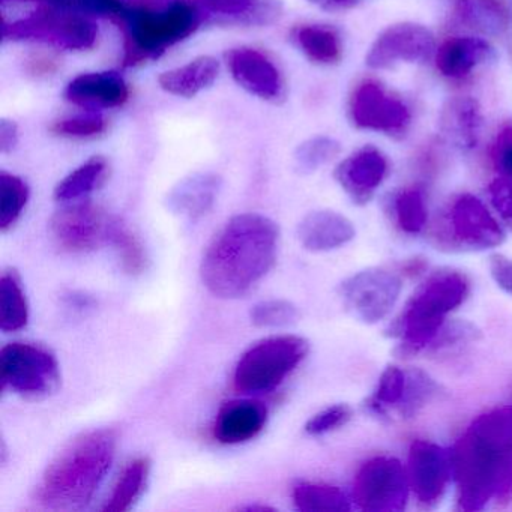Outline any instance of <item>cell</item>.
<instances>
[{"label":"cell","instance_id":"8d00e7d4","mask_svg":"<svg viewBox=\"0 0 512 512\" xmlns=\"http://www.w3.org/2000/svg\"><path fill=\"white\" fill-rule=\"evenodd\" d=\"M341 152V145L337 140L328 136H317L308 139L298 146L293 155L296 170L302 175H310L325 164L331 163Z\"/></svg>","mask_w":512,"mask_h":512},{"label":"cell","instance_id":"e0dca14e","mask_svg":"<svg viewBox=\"0 0 512 512\" xmlns=\"http://www.w3.org/2000/svg\"><path fill=\"white\" fill-rule=\"evenodd\" d=\"M389 164L382 151L364 146L341 161L335 179L356 205H367L388 175Z\"/></svg>","mask_w":512,"mask_h":512},{"label":"cell","instance_id":"9c48e42d","mask_svg":"<svg viewBox=\"0 0 512 512\" xmlns=\"http://www.w3.org/2000/svg\"><path fill=\"white\" fill-rule=\"evenodd\" d=\"M410 484L406 467L380 455L362 464L353 482V500L364 511L395 512L406 506Z\"/></svg>","mask_w":512,"mask_h":512},{"label":"cell","instance_id":"44dd1931","mask_svg":"<svg viewBox=\"0 0 512 512\" xmlns=\"http://www.w3.org/2000/svg\"><path fill=\"white\" fill-rule=\"evenodd\" d=\"M220 190V176L215 173H194L169 191L166 206L176 217L199 220L214 208Z\"/></svg>","mask_w":512,"mask_h":512},{"label":"cell","instance_id":"d4e9b609","mask_svg":"<svg viewBox=\"0 0 512 512\" xmlns=\"http://www.w3.org/2000/svg\"><path fill=\"white\" fill-rule=\"evenodd\" d=\"M220 73V64L211 56L194 59L176 70L166 71L158 77L163 91L176 97L193 98L214 85Z\"/></svg>","mask_w":512,"mask_h":512},{"label":"cell","instance_id":"8992f818","mask_svg":"<svg viewBox=\"0 0 512 512\" xmlns=\"http://www.w3.org/2000/svg\"><path fill=\"white\" fill-rule=\"evenodd\" d=\"M310 343L299 335H275L251 346L236 364L233 386L244 394L272 391L307 358Z\"/></svg>","mask_w":512,"mask_h":512},{"label":"cell","instance_id":"7c38bea8","mask_svg":"<svg viewBox=\"0 0 512 512\" xmlns=\"http://www.w3.org/2000/svg\"><path fill=\"white\" fill-rule=\"evenodd\" d=\"M349 113L353 124L361 130L388 136H404L412 124V112L407 104L373 80L362 82L353 91Z\"/></svg>","mask_w":512,"mask_h":512},{"label":"cell","instance_id":"d6986e66","mask_svg":"<svg viewBox=\"0 0 512 512\" xmlns=\"http://www.w3.org/2000/svg\"><path fill=\"white\" fill-rule=\"evenodd\" d=\"M266 422L268 409L260 401H229L218 410L214 436L223 445H239L259 436Z\"/></svg>","mask_w":512,"mask_h":512},{"label":"cell","instance_id":"d590c367","mask_svg":"<svg viewBox=\"0 0 512 512\" xmlns=\"http://www.w3.org/2000/svg\"><path fill=\"white\" fill-rule=\"evenodd\" d=\"M395 220L398 227L409 235H418L427 224L428 212L425 197L419 188H406L394 197Z\"/></svg>","mask_w":512,"mask_h":512},{"label":"cell","instance_id":"f546056e","mask_svg":"<svg viewBox=\"0 0 512 512\" xmlns=\"http://www.w3.org/2000/svg\"><path fill=\"white\" fill-rule=\"evenodd\" d=\"M107 173H109V164L104 158H91L59 182L58 187L55 188V199L62 203L82 200L104 184Z\"/></svg>","mask_w":512,"mask_h":512},{"label":"cell","instance_id":"5bb4252c","mask_svg":"<svg viewBox=\"0 0 512 512\" xmlns=\"http://www.w3.org/2000/svg\"><path fill=\"white\" fill-rule=\"evenodd\" d=\"M406 469L410 490L425 506H436L454 479L451 451L430 440H413Z\"/></svg>","mask_w":512,"mask_h":512},{"label":"cell","instance_id":"2e32d148","mask_svg":"<svg viewBox=\"0 0 512 512\" xmlns=\"http://www.w3.org/2000/svg\"><path fill=\"white\" fill-rule=\"evenodd\" d=\"M226 62L233 80L248 94L269 103H280L286 98V82L280 70L259 50L247 47L230 50Z\"/></svg>","mask_w":512,"mask_h":512},{"label":"cell","instance_id":"ffe728a7","mask_svg":"<svg viewBox=\"0 0 512 512\" xmlns=\"http://www.w3.org/2000/svg\"><path fill=\"white\" fill-rule=\"evenodd\" d=\"M356 230L349 218L340 212L320 209L302 218L298 226V239L305 250L326 253L344 247L355 238Z\"/></svg>","mask_w":512,"mask_h":512},{"label":"cell","instance_id":"b9f144b4","mask_svg":"<svg viewBox=\"0 0 512 512\" xmlns=\"http://www.w3.org/2000/svg\"><path fill=\"white\" fill-rule=\"evenodd\" d=\"M491 158L500 178L512 182V125H506L497 134Z\"/></svg>","mask_w":512,"mask_h":512},{"label":"cell","instance_id":"d6a6232c","mask_svg":"<svg viewBox=\"0 0 512 512\" xmlns=\"http://www.w3.org/2000/svg\"><path fill=\"white\" fill-rule=\"evenodd\" d=\"M28 184L20 176L0 173V230L7 233L20 220L29 202Z\"/></svg>","mask_w":512,"mask_h":512},{"label":"cell","instance_id":"ab89813d","mask_svg":"<svg viewBox=\"0 0 512 512\" xmlns=\"http://www.w3.org/2000/svg\"><path fill=\"white\" fill-rule=\"evenodd\" d=\"M352 416V407L347 404H334L311 416L305 424V433L310 436H323L344 427Z\"/></svg>","mask_w":512,"mask_h":512},{"label":"cell","instance_id":"ac0fdd59","mask_svg":"<svg viewBox=\"0 0 512 512\" xmlns=\"http://www.w3.org/2000/svg\"><path fill=\"white\" fill-rule=\"evenodd\" d=\"M130 98V88L121 74L104 73L80 74L68 83L65 100L85 109H113L121 107Z\"/></svg>","mask_w":512,"mask_h":512},{"label":"cell","instance_id":"1f68e13d","mask_svg":"<svg viewBox=\"0 0 512 512\" xmlns=\"http://www.w3.org/2000/svg\"><path fill=\"white\" fill-rule=\"evenodd\" d=\"M109 244L116 251L119 263L127 274L140 275L148 268V253L139 236L121 220L113 218L110 227Z\"/></svg>","mask_w":512,"mask_h":512},{"label":"cell","instance_id":"f6af8a7d","mask_svg":"<svg viewBox=\"0 0 512 512\" xmlns=\"http://www.w3.org/2000/svg\"><path fill=\"white\" fill-rule=\"evenodd\" d=\"M19 142V131L17 125L11 121L0 122V149L4 154L13 151Z\"/></svg>","mask_w":512,"mask_h":512},{"label":"cell","instance_id":"30bf717a","mask_svg":"<svg viewBox=\"0 0 512 512\" xmlns=\"http://www.w3.org/2000/svg\"><path fill=\"white\" fill-rule=\"evenodd\" d=\"M401 289V278L394 272L368 268L344 280L338 293L350 316L374 325L389 316L400 299Z\"/></svg>","mask_w":512,"mask_h":512},{"label":"cell","instance_id":"484cf974","mask_svg":"<svg viewBox=\"0 0 512 512\" xmlns=\"http://www.w3.org/2000/svg\"><path fill=\"white\" fill-rule=\"evenodd\" d=\"M292 41L314 64L334 65L343 55L340 35L329 26H299L292 31Z\"/></svg>","mask_w":512,"mask_h":512},{"label":"cell","instance_id":"4316f807","mask_svg":"<svg viewBox=\"0 0 512 512\" xmlns=\"http://www.w3.org/2000/svg\"><path fill=\"white\" fill-rule=\"evenodd\" d=\"M151 466V460L148 457H137L131 460L122 470L118 482L113 487L112 496L103 506V511H130L145 494L149 475H151Z\"/></svg>","mask_w":512,"mask_h":512},{"label":"cell","instance_id":"7bdbcfd3","mask_svg":"<svg viewBox=\"0 0 512 512\" xmlns=\"http://www.w3.org/2000/svg\"><path fill=\"white\" fill-rule=\"evenodd\" d=\"M488 193H490L491 203H493L497 214L500 215L503 223L512 230V182L499 176L491 182Z\"/></svg>","mask_w":512,"mask_h":512},{"label":"cell","instance_id":"f1b7e54d","mask_svg":"<svg viewBox=\"0 0 512 512\" xmlns=\"http://www.w3.org/2000/svg\"><path fill=\"white\" fill-rule=\"evenodd\" d=\"M295 508L302 512L350 511L349 496L341 488L316 482L298 481L292 487Z\"/></svg>","mask_w":512,"mask_h":512},{"label":"cell","instance_id":"e575fe53","mask_svg":"<svg viewBox=\"0 0 512 512\" xmlns=\"http://www.w3.org/2000/svg\"><path fill=\"white\" fill-rule=\"evenodd\" d=\"M406 389V370L397 365H388L380 374L376 391L367 400L365 406L377 416L388 415V409L397 410L398 404L403 400Z\"/></svg>","mask_w":512,"mask_h":512},{"label":"cell","instance_id":"ee69618b","mask_svg":"<svg viewBox=\"0 0 512 512\" xmlns=\"http://www.w3.org/2000/svg\"><path fill=\"white\" fill-rule=\"evenodd\" d=\"M491 277L494 283L506 293L512 296V259L506 257L505 254H491L490 262H488Z\"/></svg>","mask_w":512,"mask_h":512},{"label":"cell","instance_id":"74e56055","mask_svg":"<svg viewBox=\"0 0 512 512\" xmlns=\"http://www.w3.org/2000/svg\"><path fill=\"white\" fill-rule=\"evenodd\" d=\"M299 310L287 299H268L254 305L250 320L257 328H284L298 322Z\"/></svg>","mask_w":512,"mask_h":512},{"label":"cell","instance_id":"3957f363","mask_svg":"<svg viewBox=\"0 0 512 512\" xmlns=\"http://www.w3.org/2000/svg\"><path fill=\"white\" fill-rule=\"evenodd\" d=\"M118 434L110 428L74 437L44 470L35 499L55 511H80L97 494L112 467Z\"/></svg>","mask_w":512,"mask_h":512},{"label":"cell","instance_id":"5b68a950","mask_svg":"<svg viewBox=\"0 0 512 512\" xmlns=\"http://www.w3.org/2000/svg\"><path fill=\"white\" fill-rule=\"evenodd\" d=\"M469 290L466 275L454 269L434 272L421 284L388 329L389 337L400 340V355H415L430 347L449 314L466 301Z\"/></svg>","mask_w":512,"mask_h":512},{"label":"cell","instance_id":"7402d4cb","mask_svg":"<svg viewBox=\"0 0 512 512\" xmlns=\"http://www.w3.org/2000/svg\"><path fill=\"white\" fill-rule=\"evenodd\" d=\"M482 110L470 97H454L446 101L439 116L442 136L461 151H472L481 139Z\"/></svg>","mask_w":512,"mask_h":512},{"label":"cell","instance_id":"f35d334b","mask_svg":"<svg viewBox=\"0 0 512 512\" xmlns=\"http://www.w3.org/2000/svg\"><path fill=\"white\" fill-rule=\"evenodd\" d=\"M107 122L100 115H80L73 118L61 119L50 127L56 136L67 139H92L101 136L106 131Z\"/></svg>","mask_w":512,"mask_h":512},{"label":"cell","instance_id":"ba28073f","mask_svg":"<svg viewBox=\"0 0 512 512\" xmlns=\"http://www.w3.org/2000/svg\"><path fill=\"white\" fill-rule=\"evenodd\" d=\"M2 385L31 400L49 397L61 385L58 359L46 347L32 343H10L0 352Z\"/></svg>","mask_w":512,"mask_h":512},{"label":"cell","instance_id":"7a4b0ae2","mask_svg":"<svg viewBox=\"0 0 512 512\" xmlns=\"http://www.w3.org/2000/svg\"><path fill=\"white\" fill-rule=\"evenodd\" d=\"M280 229L271 218L239 214L230 218L206 248L200 277L206 289L223 299L242 298L275 265Z\"/></svg>","mask_w":512,"mask_h":512},{"label":"cell","instance_id":"83f0119b","mask_svg":"<svg viewBox=\"0 0 512 512\" xmlns=\"http://www.w3.org/2000/svg\"><path fill=\"white\" fill-rule=\"evenodd\" d=\"M457 17L463 25L484 35H502L509 26V14L500 0H458Z\"/></svg>","mask_w":512,"mask_h":512},{"label":"cell","instance_id":"4fadbf2b","mask_svg":"<svg viewBox=\"0 0 512 512\" xmlns=\"http://www.w3.org/2000/svg\"><path fill=\"white\" fill-rule=\"evenodd\" d=\"M446 238L460 250L484 251L499 247L506 235L487 206L472 194H461L448 212Z\"/></svg>","mask_w":512,"mask_h":512},{"label":"cell","instance_id":"52a82bcc","mask_svg":"<svg viewBox=\"0 0 512 512\" xmlns=\"http://www.w3.org/2000/svg\"><path fill=\"white\" fill-rule=\"evenodd\" d=\"M97 37V26L88 17L46 5L28 17L4 25L5 40L40 41L65 50L92 49Z\"/></svg>","mask_w":512,"mask_h":512},{"label":"cell","instance_id":"60d3db41","mask_svg":"<svg viewBox=\"0 0 512 512\" xmlns=\"http://www.w3.org/2000/svg\"><path fill=\"white\" fill-rule=\"evenodd\" d=\"M481 332L478 331L472 323L464 322V320H451L442 326L437 337L434 338L431 347L433 349H445V347L458 346L467 341L478 340Z\"/></svg>","mask_w":512,"mask_h":512},{"label":"cell","instance_id":"c3c4849f","mask_svg":"<svg viewBox=\"0 0 512 512\" xmlns=\"http://www.w3.org/2000/svg\"><path fill=\"white\" fill-rule=\"evenodd\" d=\"M239 509H242V511H248V512H253V511H260V512L274 511V509L269 508V506H262V505L244 506V508H239Z\"/></svg>","mask_w":512,"mask_h":512},{"label":"cell","instance_id":"603a6c76","mask_svg":"<svg viewBox=\"0 0 512 512\" xmlns=\"http://www.w3.org/2000/svg\"><path fill=\"white\" fill-rule=\"evenodd\" d=\"M205 22L224 25H269L281 14L280 0H196Z\"/></svg>","mask_w":512,"mask_h":512},{"label":"cell","instance_id":"cb8c5ba5","mask_svg":"<svg viewBox=\"0 0 512 512\" xmlns=\"http://www.w3.org/2000/svg\"><path fill=\"white\" fill-rule=\"evenodd\" d=\"M436 67L443 77L464 79L479 65L494 58V50L487 41L473 37L449 38L437 49Z\"/></svg>","mask_w":512,"mask_h":512},{"label":"cell","instance_id":"bcb514c9","mask_svg":"<svg viewBox=\"0 0 512 512\" xmlns=\"http://www.w3.org/2000/svg\"><path fill=\"white\" fill-rule=\"evenodd\" d=\"M7 2V0H2ZM17 2H40L46 7L62 8V10L82 11L83 0H17Z\"/></svg>","mask_w":512,"mask_h":512},{"label":"cell","instance_id":"4dcf8cb0","mask_svg":"<svg viewBox=\"0 0 512 512\" xmlns=\"http://www.w3.org/2000/svg\"><path fill=\"white\" fill-rule=\"evenodd\" d=\"M29 322V304L19 277L4 272L0 278V328L5 332H16Z\"/></svg>","mask_w":512,"mask_h":512},{"label":"cell","instance_id":"836d02e7","mask_svg":"<svg viewBox=\"0 0 512 512\" xmlns=\"http://www.w3.org/2000/svg\"><path fill=\"white\" fill-rule=\"evenodd\" d=\"M440 386L436 380L419 370L410 368L406 370V389L403 400L398 404L397 413L401 418H413L419 410L424 409L436 395H439Z\"/></svg>","mask_w":512,"mask_h":512},{"label":"cell","instance_id":"6da1fadb","mask_svg":"<svg viewBox=\"0 0 512 512\" xmlns=\"http://www.w3.org/2000/svg\"><path fill=\"white\" fill-rule=\"evenodd\" d=\"M451 455L458 508L479 511L512 496V406L476 418Z\"/></svg>","mask_w":512,"mask_h":512},{"label":"cell","instance_id":"8fae6325","mask_svg":"<svg viewBox=\"0 0 512 512\" xmlns=\"http://www.w3.org/2000/svg\"><path fill=\"white\" fill-rule=\"evenodd\" d=\"M113 218L92 202H70L50 220L53 241L65 253L83 254L109 244Z\"/></svg>","mask_w":512,"mask_h":512},{"label":"cell","instance_id":"277c9868","mask_svg":"<svg viewBox=\"0 0 512 512\" xmlns=\"http://www.w3.org/2000/svg\"><path fill=\"white\" fill-rule=\"evenodd\" d=\"M124 31V67L163 56L205 23L196 0H127L116 19Z\"/></svg>","mask_w":512,"mask_h":512},{"label":"cell","instance_id":"7dc6e473","mask_svg":"<svg viewBox=\"0 0 512 512\" xmlns=\"http://www.w3.org/2000/svg\"><path fill=\"white\" fill-rule=\"evenodd\" d=\"M310 2L323 10L337 11L352 7L358 0H310Z\"/></svg>","mask_w":512,"mask_h":512},{"label":"cell","instance_id":"9a60e30c","mask_svg":"<svg viewBox=\"0 0 512 512\" xmlns=\"http://www.w3.org/2000/svg\"><path fill=\"white\" fill-rule=\"evenodd\" d=\"M436 52V40L430 29L416 23H400L389 26L376 38L365 62L371 70H389L401 62L424 64Z\"/></svg>","mask_w":512,"mask_h":512}]
</instances>
